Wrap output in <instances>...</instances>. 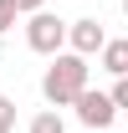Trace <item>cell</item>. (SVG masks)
I'll list each match as a JSON object with an SVG mask.
<instances>
[{
  "label": "cell",
  "instance_id": "5",
  "mask_svg": "<svg viewBox=\"0 0 128 133\" xmlns=\"http://www.w3.org/2000/svg\"><path fill=\"white\" fill-rule=\"evenodd\" d=\"M103 72H113V77H123L128 72V41H103Z\"/></svg>",
  "mask_w": 128,
  "mask_h": 133
},
{
  "label": "cell",
  "instance_id": "9",
  "mask_svg": "<svg viewBox=\"0 0 128 133\" xmlns=\"http://www.w3.org/2000/svg\"><path fill=\"white\" fill-rule=\"evenodd\" d=\"M108 97H113V108H128V72H123V77H118V87H113Z\"/></svg>",
  "mask_w": 128,
  "mask_h": 133
},
{
  "label": "cell",
  "instance_id": "4",
  "mask_svg": "<svg viewBox=\"0 0 128 133\" xmlns=\"http://www.w3.org/2000/svg\"><path fill=\"white\" fill-rule=\"evenodd\" d=\"M108 36H103V21L97 16H82V21H67V46L77 51V56H92Z\"/></svg>",
  "mask_w": 128,
  "mask_h": 133
},
{
  "label": "cell",
  "instance_id": "12",
  "mask_svg": "<svg viewBox=\"0 0 128 133\" xmlns=\"http://www.w3.org/2000/svg\"><path fill=\"white\" fill-rule=\"evenodd\" d=\"M97 133H108V128H97Z\"/></svg>",
  "mask_w": 128,
  "mask_h": 133
},
{
  "label": "cell",
  "instance_id": "7",
  "mask_svg": "<svg viewBox=\"0 0 128 133\" xmlns=\"http://www.w3.org/2000/svg\"><path fill=\"white\" fill-rule=\"evenodd\" d=\"M16 16H21V10H16V0H0V36H5V31H16Z\"/></svg>",
  "mask_w": 128,
  "mask_h": 133
},
{
  "label": "cell",
  "instance_id": "3",
  "mask_svg": "<svg viewBox=\"0 0 128 133\" xmlns=\"http://www.w3.org/2000/svg\"><path fill=\"white\" fill-rule=\"evenodd\" d=\"M72 108H77V118H82V123H87L92 133H97V128H108L113 118H118L113 97H108V92H92V87H82L77 97H72Z\"/></svg>",
  "mask_w": 128,
  "mask_h": 133
},
{
  "label": "cell",
  "instance_id": "10",
  "mask_svg": "<svg viewBox=\"0 0 128 133\" xmlns=\"http://www.w3.org/2000/svg\"><path fill=\"white\" fill-rule=\"evenodd\" d=\"M16 10H21V16H31V10H41V0H16Z\"/></svg>",
  "mask_w": 128,
  "mask_h": 133
},
{
  "label": "cell",
  "instance_id": "11",
  "mask_svg": "<svg viewBox=\"0 0 128 133\" xmlns=\"http://www.w3.org/2000/svg\"><path fill=\"white\" fill-rule=\"evenodd\" d=\"M123 16H128V0H123Z\"/></svg>",
  "mask_w": 128,
  "mask_h": 133
},
{
  "label": "cell",
  "instance_id": "1",
  "mask_svg": "<svg viewBox=\"0 0 128 133\" xmlns=\"http://www.w3.org/2000/svg\"><path fill=\"white\" fill-rule=\"evenodd\" d=\"M82 87H87V56L56 51L51 66H46V77H41V97H46L51 108H72V97H77Z\"/></svg>",
  "mask_w": 128,
  "mask_h": 133
},
{
  "label": "cell",
  "instance_id": "2",
  "mask_svg": "<svg viewBox=\"0 0 128 133\" xmlns=\"http://www.w3.org/2000/svg\"><path fill=\"white\" fill-rule=\"evenodd\" d=\"M26 46L41 51V56H56V51L67 46V21L46 16V10H31V21H26Z\"/></svg>",
  "mask_w": 128,
  "mask_h": 133
},
{
  "label": "cell",
  "instance_id": "6",
  "mask_svg": "<svg viewBox=\"0 0 128 133\" xmlns=\"http://www.w3.org/2000/svg\"><path fill=\"white\" fill-rule=\"evenodd\" d=\"M31 133H67V123H62V113H56V108H46V113L31 118Z\"/></svg>",
  "mask_w": 128,
  "mask_h": 133
},
{
  "label": "cell",
  "instance_id": "8",
  "mask_svg": "<svg viewBox=\"0 0 128 133\" xmlns=\"http://www.w3.org/2000/svg\"><path fill=\"white\" fill-rule=\"evenodd\" d=\"M10 128H16V102L0 92V133H10Z\"/></svg>",
  "mask_w": 128,
  "mask_h": 133
}]
</instances>
